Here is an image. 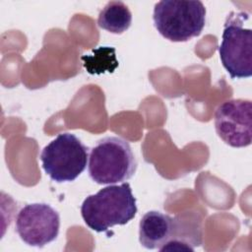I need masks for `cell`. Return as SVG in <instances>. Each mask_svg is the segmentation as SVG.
Here are the masks:
<instances>
[{
  "mask_svg": "<svg viewBox=\"0 0 252 252\" xmlns=\"http://www.w3.org/2000/svg\"><path fill=\"white\" fill-rule=\"evenodd\" d=\"M136 213V198L127 182L100 189L96 194L88 196L81 206L85 223L96 232L124 225L135 218Z\"/></svg>",
  "mask_w": 252,
  "mask_h": 252,
  "instance_id": "6da1fadb",
  "label": "cell"
},
{
  "mask_svg": "<svg viewBox=\"0 0 252 252\" xmlns=\"http://www.w3.org/2000/svg\"><path fill=\"white\" fill-rule=\"evenodd\" d=\"M88 169L93 181L110 185L130 179L136 172L137 160L126 140L105 137L91 150Z\"/></svg>",
  "mask_w": 252,
  "mask_h": 252,
  "instance_id": "7a4b0ae2",
  "label": "cell"
},
{
  "mask_svg": "<svg viewBox=\"0 0 252 252\" xmlns=\"http://www.w3.org/2000/svg\"><path fill=\"white\" fill-rule=\"evenodd\" d=\"M154 24L166 39L188 41L198 36L206 24V8L201 1L163 0L155 5Z\"/></svg>",
  "mask_w": 252,
  "mask_h": 252,
  "instance_id": "3957f363",
  "label": "cell"
},
{
  "mask_svg": "<svg viewBox=\"0 0 252 252\" xmlns=\"http://www.w3.org/2000/svg\"><path fill=\"white\" fill-rule=\"evenodd\" d=\"M89 150L74 134L61 133L43 148L42 167L55 182L74 181L87 167Z\"/></svg>",
  "mask_w": 252,
  "mask_h": 252,
  "instance_id": "277c9868",
  "label": "cell"
},
{
  "mask_svg": "<svg viewBox=\"0 0 252 252\" xmlns=\"http://www.w3.org/2000/svg\"><path fill=\"white\" fill-rule=\"evenodd\" d=\"M244 13L231 12L224 23L219 53L223 68L232 79L252 75V31L244 28Z\"/></svg>",
  "mask_w": 252,
  "mask_h": 252,
  "instance_id": "5b68a950",
  "label": "cell"
},
{
  "mask_svg": "<svg viewBox=\"0 0 252 252\" xmlns=\"http://www.w3.org/2000/svg\"><path fill=\"white\" fill-rule=\"evenodd\" d=\"M16 231L30 246L43 247L59 233L60 217L51 206L33 203L23 207L16 217Z\"/></svg>",
  "mask_w": 252,
  "mask_h": 252,
  "instance_id": "8992f818",
  "label": "cell"
},
{
  "mask_svg": "<svg viewBox=\"0 0 252 252\" xmlns=\"http://www.w3.org/2000/svg\"><path fill=\"white\" fill-rule=\"evenodd\" d=\"M215 127L219 137L233 148H243L252 141V102L249 99H229L215 113Z\"/></svg>",
  "mask_w": 252,
  "mask_h": 252,
  "instance_id": "52a82bcc",
  "label": "cell"
},
{
  "mask_svg": "<svg viewBox=\"0 0 252 252\" xmlns=\"http://www.w3.org/2000/svg\"><path fill=\"white\" fill-rule=\"evenodd\" d=\"M175 218L158 211L146 213L139 224V241L147 249H160L175 235Z\"/></svg>",
  "mask_w": 252,
  "mask_h": 252,
  "instance_id": "ba28073f",
  "label": "cell"
},
{
  "mask_svg": "<svg viewBox=\"0 0 252 252\" xmlns=\"http://www.w3.org/2000/svg\"><path fill=\"white\" fill-rule=\"evenodd\" d=\"M175 218V235L167 243L169 250H194L202 244L201 219L196 213H183Z\"/></svg>",
  "mask_w": 252,
  "mask_h": 252,
  "instance_id": "9c48e42d",
  "label": "cell"
},
{
  "mask_svg": "<svg viewBox=\"0 0 252 252\" xmlns=\"http://www.w3.org/2000/svg\"><path fill=\"white\" fill-rule=\"evenodd\" d=\"M132 23L129 8L121 1H109L98 14L97 26L111 33L126 32Z\"/></svg>",
  "mask_w": 252,
  "mask_h": 252,
  "instance_id": "30bf717a",
  "label": "cell"
},
{
  "mask_svg": "<svg viewBox=\"0 0 252 252\" xmlns=\"http://www.w3.org/2000/svg\"><path fill=\"white\" fill-rule=\"evenodd\" d=\"M84 68L91 75L112 73L118 67L115 48L110 46H98L91 53L82 56Z\"/></svg>",
  "mask_w": 252,
  "mask_h": 252,
  "instance_id": "8fae6325",
  "label": "cell"
}]
</instances>
